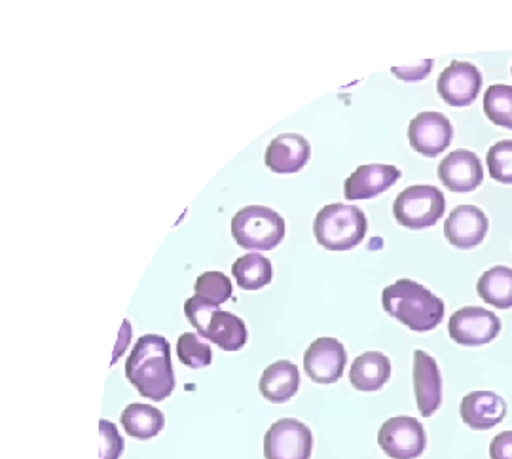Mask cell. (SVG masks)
Masks as SVG:
<instances>
[{"mask_svg":"<svg viewBox=\"0 0 512 459\" xmlns=\"http://www.w3.org/2000/svg\"><path fill=\"white\" fill-rule=\"evenodd\" d=\"M126 378L145 399L164 401L175 389L171 346L164 336L145 334L126 361Z\"/></svg>","mask_w":512,"mask_h":459,"instance_id":"obj_1","label":"cell"},{"mask_svg":"<svg viewBox=\"0 0 512 459\" xmlns=\"http://www.w3.org/2000/svg\"><path fill=\"white\" fill-rule=\"evenodd\" d=\"M382 306L414 332L433 331L444 319V302L412 279H399L385 287Z\"/></svg>","mask_w":512,"mask_h":459,"instance_id":"obj_2","label":"cell"},{"mask_svg":"<svg viewBox=\"0 0 512 459\" xmlns=\"http://www.w3.org/2000/svg\"><path fill=\"white\" fill-rule=\"evenodd\" d=\"M184 315L198 334L224 351H239L247 344V327L234 313L219 310L200 296L184 302Z\"/></svg>","mask_w":512,"mask_h":459,"instance_id":"obj_3","label":"cell"},{"mask_svg":"<svg viewBox=\"0 0 512 459\" xmlns=\"http://www.w3.org/2000/svg\"><path fill=\"white\" fill-rule=\"evenodd\" d=\"M368 222L357 205L330 203L325 205L313 222L317 243L329 251H349L366 236Z\"/></svg>","mask_w":512,"mask_h":459,"instance_id":"obj_4","label":"cell"},{"mask_svg":"<svg viewBox=\"0 0 512 459\" xmlns=\"http://www.w3.org/2000/svg\"><path fill=\"white\" fill-rule=\"evenodd\" d=\"M287 234L285 219L264 205H249L239 209L232 219V236L241 249L272 251Z\"/></svg>","mask_w":512,"mask_h":459,"instance_id":"obj_5","label":"cell"},{"mask_svg":"<svg viewBox=\"0 0 512 459\" xmlns=\"http://www.w3.org/2000/svg\"><path fill=\"white\" fill-rule=\"evenodd\" d=\"M446 200L439 188L431 184H416L403 190L393 203L397 222L410 230L431 228L444 217Z\"/></svg>","mask_w":512,"mask_h":459,"instance_id":"obj_6","label":"cell"},{"mask_svg":"<svg viewBox=\"0 0 512 459\" xmlns=\"http://www.w3.org/2000/svg\"><path fill=\"white\" fill-rule=\"evenodd\" d=\"M313 435L306 423L283 418L270 425L264 437L266 459H310Z\"/></svg>","mask_w":512,"mask_h":459,"instance_id":"obj_7","label":"cell"},{"mask_svg":"<svg viewBox=\"0 0 512 459\" xmlns=\"http://www.w3.org/2000/svg\"><path fill=\"white\" fill-rule=\"evenodd\" d=\"M378 444L391 459H418L427 446V437L416 418L395 416L380 427Z\"/></svg>","mask_w":512,"mask_h":459,"instance_id":"obj_8","label":"cell"},{"mask_svg":"<svg viewBox=\"0 0 512 459\" xmlns=\"http://www.w3.org/2000/svg\"><path fill=\"white\" fill-rule=\"evenodd\" d=\"M448 332L459 346L476 348L494 342L501 332V319L490 310L469 306L461 308L450 317Z\"/></svg>","mask_w":512,"mask_h":459,"instance_id":"obj_9","label":"cell"},{"mask_svg":"<svg viewBox=\"0 0 512 459\" xmlns=\"http://www.w3.org/2000/svg\"><path fill=\"white\" fill-rule=\"evenodd\" d=\"M346 348L336 338H319L304 353V370L319 386L336 384L346 370Z\"/></svg>","mask_w":512,"mask_h":459,"instance_id":"obj_10","label":"cell"},{"mask_svg":"<svg viewBox=\"0 0 512 459\" xmlns=\"http://www.w3.org/2000/svg\"><path fill=\"white\" fill-rule=\"evenodd\" d=\"M454 137L452 122L440 112H420L408 126L410 147L425 158H437L450 147Z\"/></svg>","mask_w":512,"mask_h":459,"instance_id":"obj_11","label":"cell"},{"mask_svg":"<svg viewBox=\"0 0 512 459\" xmlns=\"http://www.w3.org/2000/svg\"><path fill=\"white\" fill-rule=\"evenodd\" d=\"M482 88V73L473 63L452 61L439 76L437 90L450 107H469L475 103Z\"/></svg>","mask_w":512,"mask_h":459,"instance_id":"obj_12","label":"cell"},{"mask_svg":"<svg viewBox=\"0 0 512 459\" xmlns=\"http://www.w3.org/2000/svg\"><path fill=\"white\" fill-rule=\"evenodd\" d=\"M490 222L476 205H458L444 222V236L456 249H475L488 234Z\"/></svg>","mask_w":512,"mask_h":459,"instance_id":"obj_13","label":"cell"},{"mask_svg":"<svg viewBox=\"0 0 512 459\" xmlns=\"http://www.w3.org/2000/svg\"><path fill=\"white\" fill-rule=\"evenodd\" d=\"M401 179V169L385 164H366L359 166L344 183L346 200H372L387 192Z\"/></svg>","mask_w":512,"mask_h":459,"instance_id":"obj_14","label":"cell"},{"mask_svg":"<svg viewBox=\"0 0 512 459\" xmlns=\"http://www.w3.org/2000/svg\"><path fill=\"white\" fill-rule=\"evenodd\" d=\"M414 393L418 401V410L423 418L433 416L442 404V376L437 361L421 351H414Z\"/></svg>","mask_w":512,"mask_h":459,"instance_id":"obj_15","label":"cell"},{"mask_svg":"<svg viewBox=\"0 0 512 459\" xmlns=\"http://www.w3.org/2000/svg\"><path fill=\"white\" fill-rule=\"evenodd\" d=\"M439 179L452 192H473L484 179L482 162L475 152L459 148L440 162Z\"/></svg>","mask_w":512,"mask_h":459,"instance_id":"obj_16","label":"cell"},{"mask_svg":"<svg viewBox=\"0 0 512 459\" xmlns=\"http://www.w3.org/2000/svg\"><path fill=\"white\" fill-rule=\"evenodd\" d=\"M459 414L473 431H488L505 420L507 403L494 391H473L463 397Z\"/></svg>","mask_w":512,"mask_h":459,"instance_id":"obj_17","label":"cell"},{"mask_svg":"<svg viewBox=\"0 0 512 459\" xmlns=\"http://www.w3.org/2000/svg\"><path fill=\"white\" fill-rule=\"evenodd\" d=\"M311 147L306 137L298 133H281L266 148L264 162L270 171L279 175H291L308 164Z\"/></svg>","mask_w":512,"mask_h":459,"instance_id":"obj_18","label":"cell"},{"mask_svg":"<svg viewBox=\"0 0 512 459\" xmlns=\"http://www.w3.org/2000/svg\"><path fill=\"white\" fill-rule=\"evenodd\" d=\"M258 389L270 403H287L300 389V370L291 361H275L264 370Z\"/></svg>","mask_w":512,"mask_h":459,"instance_id":"obj_19","label":"cell"},{"mask_svg":"<svg viewBox=\"0 0 512 459\" xmlns=\"http://www.w3.org/2000/svg\"><path fill=\"white\" fill-rule=\"evenodd\" d=\"M391 378V361L380 351H366L349 370V382L357 391H380Z\"/></svg>","mask_w":512,"mask_h":459,"instance_id":"obj_20","label":"cell"},{"mask_svg":"<svg viewBox=\"0 0 512 459\" xmlns=\"http://www.w3.org/2000/svg\"><path fill=\"white\" fill-rule=\"evenodd\" d=\"M122 427L126 429L129 437L139 439V441H148L160 435L164 431V414L150 404L133 403L126 406V410L120 416Z\"/></svg>","mask_w":512,"mask_h":459,"instance_id":"obj_21","label":"cell"},{"mask_svg":"<svg viewBox=\"0 0 512 459\" xmlns=\"http://www.w3.org/2000/svg\"><path fill=\"white\" fill-rule=\"evenodd\" d=\"M476 293L497 310L512 308V268L495 266L484 272L476 283Z\"/></svg>","mask_w":512,"mask_h":459,"instance_id":"obj_22","label":"cell"},{"mask_svg":"<svg viewBox=\"0 0 512 459\" xmlns=\"http://www.w3.org/2000/svg\"><path fill=\"white\" fill-rule=\"evenodd\" d=\"M232 276L243 291H258L270 285L274 270L272 262L258 253H247L232 264Z\"/></svg>","mask_w":512,"mask_h":459,"instance_id":"obj_23","label":"cell"},{"mask_svg":"<svg viewBox=\"0 0 512 459\" xmlns=\"http://www.w3.org/2000/svg\"><path fill=\"white\" fill-rule=\"evenodd\" d=\"M484 112L497 128L512 129V86H490L484 93Z\"/></svg>","mask_w":512,"mask_h":459,"instance_id":"obj_24","label":"cell"},{"mask_svg":"<svg viewBox=\"0 0 512 459\" xmlns=\"http://www.w3.org/2000/svg\"><path fill=\"white\" fill-rule=\"evenodd\" d=\"M177 355L183 365L194 370L209 367L213 361V351L209 344L202 342L200 336L194 332L181 334V338L177 340Z\"/></svg>","mask_w":512,"mask_h":459,"instance_id":"obj_25","label":"cell"},{"mask_svg":"<svg viewBox=\"0 0 512 459\" xmlns=\"http://www.w3.org/2000/svg\"><path fill=\"white\" fill-rule=\"evenodd\" d=\"M196 296L207 300L209 304L219 306L232 298V281L222 272H205L194 283Z\"/></svg>","mask_w":512,"mask_h":459,"instance_id":"obj_26","label":"cell"},{"mask_svg":"<svg viewBox=\"0 0 512 459\" xmlns=\"http://www.w3.org/2000/svg\"><path fill=\"white\" fill-rule=\"evenodd\" d=\"M488 171L492 179L501 184H512V141L505 139L495 143L486 156Z\"/></svg>","mask_w":512,"mask_h":459,"instance_id":"obj_27","label":"cell"},{"mask_svg":"<svg viewBox=\"0 0 512 459\" xmlns=\"http://www.w3.org/2000/svg\"><path fill=\"white\" fill-rule=\"evenodd\" d=\"M99 437H101V459H120L124 454V439L118 429L109 420L99 422Z\"/></svg>","mask_w":512,"mask_h":459,"instance_id":"obj_28","label":"cell"},{"mask_svg":"<svg viewBox=\"0 0 512 459\" xmlns=\"http://www.w3.org/2000/svg\"><path fill=\"white\" fill-rule=\"evenodd\" d=\"M431 69H433V59H425V61H420V63H416V65L393 67L391 73L395 74V76H397L399 80H403V82H418V80L427 78L429 73H431Z\"/></svg>","mask_w":512,"mask_h":459,"instance_id":"obj_29","label":"cell"},{"mask_svg":"<svg viewBox=\"0 0 512 459\" xmlns=\"http://www.w3.org/2000/svg\"><path fill=\"white\" fill-rule=\"evenodd\" d=\"M490 458L512 459V431H503L490 444Z\"/></svg>","mask_w":512,"mask_h":459,"instance_id":"obj_30","label":"cell"}]
</instances>
